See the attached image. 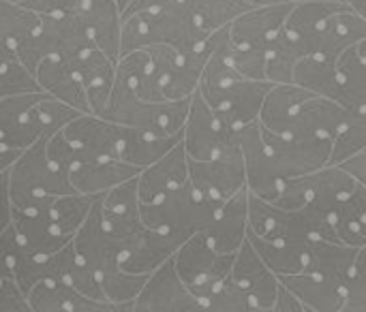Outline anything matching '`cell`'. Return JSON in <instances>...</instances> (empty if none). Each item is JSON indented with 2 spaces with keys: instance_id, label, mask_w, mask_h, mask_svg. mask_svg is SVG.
<instances>
[{
  "instance_id": "36",
  "label": "cell",
  "mask_w": 366,
  "mask_h": 312,
  "mask_svg": "<svg viewBox=\"0 0 366 312\" xmlns=\"http://www.w3.org/2000/svg\"><path fill=\"white\" fill-rule=\"evenodd\" d=\"M195 24L212 34L225 26H229L238 15L253 9L247 0H184Z\"/></svg>"
},
{
  "instance_id": "39",
  "label": "cell",
  "mask_w": 366,
  "mask_h": 312,
  "mask_svg": "<svg viewBox=\"0 0 366 312\" xmlns=\"http://www.w3.org/2000/svg\"><path fill=\"white\" fill-rule=\"evenodd\" d=\"M202 306L204 312H253L249 296L229 276L204 296Z\"/></svg>"
},
{
  "instance_id": "13",
  "label": "cell",
  "mask_w": 366,
  "mask_h": 312,
  "mask_svg": "<svg viewBox=\"0 0 366 312\" xmlns=\"http://www.w3.org/2000/svg\"><path fill=\"white\" fill-rule=\"evenodd\" d=\"M133 312H204V308L182 283L172 257L148 276L133 300Z\"/></svg>"
},
{
  "instance_id": "9",
  "label": "cell",
  "mask_w": 366,
  "mask_h": 312,
  "mask_svg": "<svg viewBox=\"0 0 366 312\" xmlns=\"http://www.w3.org/2000/svg\"><path fill=\"white\" fill-rule=\"evenodd\" d=\"M294 2H277L266 6H253L238 15L229 28L232 49L251 60H266L268 47L285 26V19L292 11Z\"/></svg>"
},
{
  "instance_id": "56",
  "label": "cell",
  "mask_w": 366,
  "mask_h": 312,
  "mask_svg": "<svg viewBox=\"0 0 366 312\" xmlns=\"http://www.w3.org/2000/svg\"><path fill=\"white\" fill-rule=\"evenodd\" d=\"M9 2H17V4H21L24 0H9Z\"/></svg>"
},
{
  "instance_id": "37",
  "label": "cell",
  "mask_w": 366,
  "mask_h": 312,
  "mask_svg": "<svg viewBox=\"0 0 366 312\" xmlns=\"http://www.w3.org/2000/svg\"><path fill=\"white\" fill-rule=\"evenodd\" d=\"M341 103L345 107H366V58L350 47L339 60Z\"/></svg>"
},
{
  "instance_id": "30",
  "label": "cell",
  "mask_w": 366,
  "mask_h": 312,
  "mask_svg": "<svg viewBox=\"0 0 366 312\" xmlns=\"http://www.w3.org/2000/svg\"><path fill=\"white\" fill-rule=\"evenodd\" d=\"M294 84L341 103L339 60H328L322 56L300 58V62L294 69Z\"/></svg>"
},
{
  "instance_id": "32",
  "label": "cell",
  "mask_w": 366,
  "mask_h": 312,
  "mask_svg": "<svg viewBox=\"0 0 366 312\" xmlns=\"http://www.w3.org/2000/svg\"><path fill=\"white\" fill-rule=\"evenodd\" d=\"M305 56L300 41L283 26L266 54V79L272 84H294V69Z\"/></svg>"
},
{
  "instance_id": "55",
  "label": "cell",
  "mask_w": 366,
  "mask_h": 312,
  "mask_svg": "<svg viewBox=\"0 0 366 312\" xmlns=\"http://www.w3.org/2000/svg\"><path fill=\"white\" fill-rule=\"evenodd\" d=\"M129 2H131V0H116V4H118V9H120V13H122V9H124V6H127Z\"/></svg>"
},
{
  "instance_id": "42",
  "label": "cell",
  "mask_w": 366,
  "mask_h": 312,
  "mask_svg": "<svg viewBox=\"0 0 366 312\" xmlns=\"http://www.w3.org/2000/svg\"><path fill=\"white\" fill-rule=\"evenodd\" d=\"M139 210V195H137V178H131L101 195V212L120 216Z\"/></svg>"
},
{
  "instance_id": "54",
  "label": "cell",
  "mask_w": 366,
  "mask_h": 312,
  "mask_svg": "<svg viewBox=\"0 0 366 312\" xmlns=\"http://www.w3.org/2000/svg\"><path fill=\"white\" fill-rule=\"evenodd\" d=\"M290 2H345V0H290Z\"/></svg>"
},
{
  "instance_id": "3",
  "label": "cell",
  "mask_w": 366,
  "mask_h": 312,
  "mask_svg": "<svg viewBox=\"0 0 366 312\" xmlns=\"http://www.w3.org/2000/svg\"><path fill=\"white\" fill-rule=\"evenodd\" d=\"M45 141L47 137L26 148L9 169L11 206L17 210H28L54 197L75 193L69 171L47 156Z\"/></svg>"
},
{
  "instance_id": "8",
  "label": "cell",
  "mask_w": 366,
  "mask_h": 312,
  "mask_svg": "<svg viewBox=\"0 0 366 312\" xmlns=\"http://www.w3.org/2000/svg\"><path fill=\"white\" fill-rule=\"evenodd\" d=\"M182 146L193 161H208L238 146V129L223 120L195 90L182 129Z\"/></svg>"
},
{
  "instance_id": "52",
  "label": "cell",
  "mask_w": 366,
  "mask_h": 312,
  "mask_svg": "<svg viewBox=\"0 0 366 312\" xmlns=\"http://www.w3.org/2000/svg\"><path fill=\"white\" fill-rule=\"evenodd\" d=\"M345 4H347L352 11H356V13L366 21V0H345Z\"/></svg>"
},
{
  "instance_id": "7",
  "label": "cell",
  "mask_w": 366,
  "mask_h": 312,
  "mask_svg": "<svg viewBox=\"0 0 366 312\" xmlns=\"http://www.w3.org/2000/svg\"><path fill=\"white\" fill-rule=\"evenodd\" d=\"M234 257L236 253H219L217 248H212L206 236L197 231L178 246V251L174 253V266L182 283L202 304L204 296L229 276Z\"/></svg>"
},
{
  "instance_id": "29",
  "label": "cell",
  "mask_w": 366,
  "mask_h": 312,
  "mask_svg": "<svg viewBox=\"0 0 366 312\" xmlns=\"http://www.w3.org/2000/svg\"><path fill=\"white\" fill-rule=\"evenodd\" d=\"M180 141H182V133L152 135L146 131L124 126L122 137H120V146H118V158L137 167V169H144V167L152 165L154 161H159L163 154H167Z\"/></svg>"
},
{
  "instance_id": "33",
  "label": "cell",
  "mask_w": 366,
  "mask_h": 312,
  "mask_svg": "<svg viewBox=\"0 0 366 312\" xmlns=\"http://www.w3.org/2000/svg\"><path fill=\"white\" fill-rule=\"evenodd\" d=\"M101 195H84V193H66L60 197H54L49 201V218L51 227L58 236L71 238L77 233V229L88 218L92 206L97 203Z\"/></svg>"
},
{
  "instance_id": "49",
  "label": "cell",
  "mask_w": 366,
  "mask_h": 312,
  "mask_svg": "<svg viewBox=\"0 0 366 312\" xmlns=\"http://www.w3.org/2000/svg\"><path fill=\"white\" fill-rule=\"evenodd\" d=\"M341 167H343L347 173H352V178H354L356 182H360V184H365L366 186V150L354 154V156L347 158L345 163H341Z\"/></svg>"
},
{
  "instance_id": "11",
  "label": "cell",
  "mask_w": 366,
  "mask_h": 312,
  "mask_svg": "<svg viewBox=\"0 0 366 312\" xmlns=\"http://www.w3.org/2000/svg\"><path fill=\"white\" fill-rule=\"evenodd\" d=\"M189 184L195 195L223 203L247 188V173L240 146L225 150L208 161L189 158Z\"/></svg>"
},
{
  "instance_id": "24",
  "label": "cell",
  "mask_w": 366,
  "mask_h": 312,
  "mask_svg": "<svg viewBox=\"0 0 366 312\" xmlns=\"http://www.w3.org/2000/svg\"><path fill=\"white\" fill-rule=\"evenodd\" d=\"M81 21L94 47H99L114 62L120 58L122 19L116 0H84L77 6Z\"/></svg>"
},
{
  "instance_id": "40",
  "label": "cell",
  "mask_w": 366,
  "mask_h": 312,
  "mask_svg": "<svg viewBox=\"0 0 366 312\" xmlns=\"http://www.w3.org/2000/svg\"><path fill=\"white\" fill-rule=\"evenodd\" d=\"M341 312H366V244L360 246L358 257L343 283Z\"/></svg>"
},
{
  "instance_id": "1",
  "label": "cell",
  "mask_w": 366,
  "mask_h": 312,
  "mask_svg": "<svg viewBox=\"0 0 366 312\" xmlns=\"http://www.w3.org/2000/svg\"><path fill=\"white\" fill-rule=\"evenodd\" d=\"M73 246L81 261L97 274L107 302H112L118 312H133V300L150 274H131L122 270L120 246L103 225L101 197L92 206L84 225L73 236Z\"/></svg>"
},
{
  "instance_id": "35",
  "label": "cell",
  "mask_w": 366,
  "mask_h": 312,
  "mask_svg": "<svg viewBox=\"0 0 366 312\" xmlns=\"http://www.w3.org/2000/svg\"><path fill=\"white\" fill-rule=\"evenodd\" d=\"M341 2H296L285 19V30H290L300 45L305 47V54L309 49V43L320 32V28L326 24V19L337 11Z\"/></svg>"
},
{
  "instance_id": "18",
  "label": "cell",
  "mask_w": 366,
  "mask_h": 312,
  "mask_svg": "<svg viewBox=\"0 0 366 312\" xmlns=\"http://www.w3.org/2000/svg\"><path fill=\"white\" fill-rule=\"evenodd\" d=\"M49 201H43L28 210L13 208L11 212V227L15 229L19 246L28 257L34 259L49 257L58 253L62 246H66L69 242H73L71 238H62L54 231L49 218Z\"/></svg>"
},
{
  "instance_id": "14",
  "label": "cell",
  "mask_w": 366,
  "mask_h": 312,
  "mask_svg": "<svg viewBox=\"0 0 366 312\" xmlns=\"http://www.w3.org/2000/svg\"><path fill=\"white\" fill-rule=\"evenodd\" d=\"M124 126L97 114H79L64 129L62 135L75 150L77 163L118 156V146Z\"/></svg>"
},
{
  "instance_id": "47",
  "label": "cell",
  "mask_w": 366,
  "mask_h": 312,
  "mask_svg": "<svg viewBox=\"0 0 366 312\" xmlns=\"http://www.w3.org/2000/svg\"><path fill=\"white\" fill-rule=\"evenodd\" d=\"M11 195H9V169L0 173V233L11 225Z\"/></svg>"
},
{
  "instance_id": "45",
  "label": "cell",
  "mask_w": 366,
  "mask_h": 312,
  "mask_svg": "<svg viewBox=\"0 0 366 312\" xmlns=\"http://www.w3.org/2000/svg\"><path fill=\"white\" fill-rule=\"evenodd\" d=\"M24 6L41 13V15H56V13H69L77 9L75 0H24Z\"/></svg>"
},
{
  "instance_id": "48",
  "label": "cell",
  "mask_w": 366,
  "mask_h": 312,
  "mask_svg": "<svg viewBox=\"0 0 366 312\" xmlns=\"http://www.w3.org/2000/svg\"><path fill=\"white\" fill-rule=\"evenodd\" d=\"M272 312H307L305 304L287 289V287H279L277 293V302H274V311Z\"/></svg>"
},
{
  "instance_id": "38",
  "label": "cell",
  "mask_w": 366,
  "mask_h": 312,
  "mask_svg": "<svg viewBox=\"0 0 366 312\" xmlns=\"http://www.w3.org/2000/svg\"><path fill=\"white\" fill-rule=\"evenodd\" d=\"M41 24V13L9 0H0V39L13 49L30 39Z\"/></svg>"
},
{
  "instance_id": "21",
  "label": "cell",
  "mask_w": 366,
  "mask_h": 312,
  "mask_svg": "<svg viewBox=\"0 0 366 312\" xmlns=\"http://www.w3.org/2000/svg\"><path fill=\"white\" fill-rule=\"evenodd\" d=\"M189 182V156L180 144L163 154L152 165L144 167L137 176V195L142 203H150Z\"/></svg>"
},
{
  "instance_id": "28",
  "label": "cell",
  "mask_w": 366,
  "mask_h": 312,
  "mask_svg": "<svg viewBox=\"0 0 366 312\" xmlns=\"http://www.w3.org/2000/svg\"><path fill=\"white\" fill-rule=\"evenodd\" d=\"M360 246H347L341 242L324 240V238H313L309 242L307 251V266L302 272L320 274L324 278L345 283L356 257H358Z\"/></svg>"
},
{
  "instance_id": "17",
  "label": "cell",
  "mask_w": 366,
  "mask_h": 312,
  "mask_svg": "<svg viewBox=\"0 0 366 312\" xmlns=\"http://www.w3.org/2000/svg\"><path fill=\"white\" fill-rule=\"evenodd\" d=\"M43 96L39 92H26L0 99V141L9 148L24 152L32 144L45 137L36 105Z\"/></svg>"
},
{
  "instance_id": "34",
  "label": "cell",
  "mask_w": 366,
  "mask_h": 312,
  "mask_svg": "<svg viewBox=\"0 0 366 312\" xmlns=\"http://www.w3.org/2000/svg\"><path fill=\"white\" fill-rule=\"evenodd\" d=\"M362 150H366V107H347L332 135L330 165H341Z\"/></svg>"
},
{
  "instance_id": "50",
  "label": "cell",
  "mask_w": 366,
  "mask_h": 312,
  "mask_svg": "<svg viewBox=\"0 0 366 312\" xmlns=\"http://www.w3.org/2000/svg\"><path fill=\"white\" fill-rule=\"evenodd\" d=\"M19 154H21L19 150L9 148L6 144H2V141H0V173H2V171H6V169H11V165L17 161V156H19Z\"/></svg>"
},
{
  "instance_id": "2",
  "label": "cell",
  "mask_w": 366,
  "mask_h": 312,
  "mask_svg": "<svg viewBox=\"0 0 366 312\" xmlns=\"http://www.w3.org/2000/svg\"><path fill=\"white\" fill-rule=\"evenodd\" d=\"M120 19V54L148 45H172L178 51H187L202 45L210 36L195 24L187 9V2H178L154 13H139Z\"/></svg>"
},
{
  "instance_id": "26",
  "label": "cell",
  "mask_w": 366,
  "mask_h": 312,
  "mask_svg": "<svg viewBox=\"0 0 366 312\" xmlns=\"http://www.w3.org/2000/svg\"><path fill=\"white\" fill-rule=\"evenodd\" d=\"M279 283L305 304L307 312H341L343 285L337 281L311 272H298L279 276Z\"/></svg>"
},
{
  "instance_id": "41",
  "label": "cell",
  "mask_w": 366,
  "mask_h": 312,
  "mask_svg": "<svg viewBox=\"0 0 366 312\" xmlns=\"http://www.w3.org/2000/svg\"><path fill=\"white\" fill-rule=\"evenodd\" d=\"M39 90L41 86L36 84V77L21 64L19 58L0 64V99L26 94V92H39Z\"/></svg>"
},
{
  "instance_id": "4",
  "label": "cell",
  "mask_w": 366,
  "mask_h": 312,
  "mask_svg": "<svg viewBox=\"0 0 366 312\" xmlns=\"http://www.w3.org/2000/svg\"><path fill=\"white\" fill-rule=\"evenodd\" d=\"M189 107H191V96L178 101H159V103L144 101L135 94L131 84L116 77L103 118L152 135H176L182 133L184 129Z\"/></svg>"
},
{
  "instance_id": "51",
  "label": "cell",
  "mask_w": 366,
  "mask_h": 312,
  "mask_svg": "<svg viewBox=\"0 0 366 312\" xmlns=\"http://www.w3.org/2000/svg\"><path fill=\"white\" fill-rule=\"evenodd\" d=\"M13 58H17L15 49H13L6 41L0 39V64H4V62H9V60H13Z\"/></svg>"
},
{
  "instance_id": "10",
  "label": "cell",
  "mask_w": 366,
  "mask_h": 312,
  "mask_svg": "<svg viewBox=\"0 0 366 312\" xmlns=\"http://www.w3.org/2000/svg\"><path fill=\"white\" fill-rule=\"evenodd\" d=\"M262 135H264L266 150L274 163V169L283 180L307 176L330 165V152H332L330 137H285V135L270 133L264 126H262Z\"/></svg>"
},
{
  "instance_id": "12",
  "label": "cell",
  "mask_w": 366,
  "mask_h": 312,
  "mask_svg": "<svg viewBox=\"0 0 366 312\" xmlns=\"http://www.w3.org/2000/svg\"><path fill=\"white\" fill-rule=\"evenodd\" d=\"M270 88L272 81L268 79H249L240 75L221 88L197 92L223 120H227L234 129H240L259 120V111Z\"/></svg>"
},
{
  "instance_id": "19",
  "label": "cell",
  "mask_w": 366,
  "mask_h": 312,
  "mask_svg": "<svg viewBox=\"0 0 366 312\" xmlns=\"http://www.w3.org/2000/svg\"><path fill=\"white\" fill-rule=\"evenodd\" d=\"M362 39H366V21L345 2H341L309 43L307 56L341 60V56Z\"/></svg>"
},
{
  "instance_id": "25",
  "label": "cell",
  "mask_w": 366,
  "mask_h": 312,
  "mask_svg": "<svg viewBox=\"0 0 366 312\" xmlns=\"http://www.w3.org/2000/svg\"><path fill=\"white\" fill-rule=\"evenodd\" d=\"M142 169L120 161L118 156L109 158H94V161H84L77 163L75 167L69 169L71 184L77 193L84 195H103L105 191L137 178Z\"/></svg>"
},
{
  "instance_id": "57",
  "label": "cell",
  "mask_w": 366,
  "mask_h": 312,
  "mask_svg": "<svg viewBox=\"0 0 366 312\" xmlns=\"http://www.w3.org/2000/svg\"><path fill=\"white\" fill-rule=\"evenodd\" d=\"M75 2H77V6H79V2H84V0H75Z\"/></svg>"
},
{
  "instance_id": "27",
  "label": "cell",
  "mask_w": 366,
  "mask_h": 312,
  "mask_svg": "<svg viewBox=\"0 0 366 312\" xmlns=\"http://www.w3.org/2000/svg\"><path fill=\"white\" fill-rule=\"evenodd\" d=\"M77 69L81 75V84L86 88L90 114L103 116L116 79V62L109 56H105L99 47H90L77 58Z\"/></svg>"
},
{
  "instance_id": "20",
  "label": "cell",
  "mask_w": 366,
  "mask_h": 312,
  "mask_svg": "<svg viewBox=\"0 0 366 312\" xmlns=\"http://www.w3.org/2000/svg\"><path fill=\"white\" fill-rule=\"evenodd\" d=\"M34 77L41 90L49 96L71 105L81 114H90L86 88L77 69V58H45L34 69Z\"/></svg>"
},
{
  "instance_id": "23",
  "label": "cell",
  "mask_w": 366,
  "mask_h": 312,
  "mask_svg": "<svg viewBox=\"0 0 366 312\" xmlns=\"http://www.w3.org/2000/svg\"><path fill=\"white\" fill-rule=\"evenodd\" d=\"M30 312H118L109 302L86 298L62 281H41L26 293Z\"/></svg>"
},
{
  "instance_id": "53",
  "label": "cell",
  "mask_w": 366,
  "mask_h": 312,
  "mask_svg": "<svg viewBox=\"0 0 366 312\" xmlns=\"http://www.w3.org/2000/svg\"><path fill=\"white\" fill-rule=\"evenodd\" d=\"M251 6H266V4H277V2H285V0H247Z\"/></svg>"
},
{
  "instance_id": "15",
  "label": "cell",
  "mask_w": 366,
  "mask_h": 312,
  "mask_svg": "<svg viewBox=\"0 0 366 312\" xmlns=\"http://www.w3.org/2000/svg\"><path fill=\"white\" fill-rule=\"evenodd\" d=\"M238 146H240L242 161H244L249 193L259 199L274 201L285 180L277 173L274 163L266 150L259 120L238 129Z\"/></svg>"
},
{
  "instance_id": "46",
  "label": "cell",
  "mask_w": 366,
  "mask_h": 312,
  "mask_svg": "<svg viewBox=\"0 0 366 312\" xmlns=\"http://www.w3.org/2000/svg\"><path fill=\"white\" fill-rule=\"evenodd\" d=\"M178 2H184V0H131L120 17H129V15H139V13H154V11H161V9H167L172 4H178Z\"/></svg>"
},
{
  "instance_id": "22",
  "label": "cell",
  "mask_w": 366,
  "mask_h": 312,
  "mask_svg": "<svg viewBox=\"0 0 366 312\" xmlns=\"http://www.w3.org/2000/svg\"><path fill=\"white\" fill-rule=\"evenodd\" d=\"M249 231V188L238 191L221 203L214 218L202 231L212 248L219 253H236L247 240Z\"/></svg>"
},
{
  "instance_id": "16",
  "label": "cell",
  "mask_w": 366,
  "mask_h": 312,
  "mask_svg": "<svg viewBox=\"0 0 366 312\" xmlns=\"http://www.w3.org/2000/svg\"><path fill=\"white\" fill-rule=\"evenodd\" d=\"M229 278L249 296L253 312H272L277 293H279V276L262 261L257 251L249 240L236 251Z\"/></svg>"
},
{
  "instance_id": "31",
  "label": "cell",
  "mask_w": 366,
  "mask_h": 312,
  "mask_svg": "<svg viewBox=\"0 0 366 312\" xmlns=\"http://www.w3.org/2000/svg\"><path fill=\"white\" fill-rule=\"evenodd\" d=\"M247 240L253 244V248L257 251V255L262 257V261L277 276L298 274L307 266V251H309V242H309H302V244H294V242H272V240L257 238V236H253L249 231H247Z\"/></svg>"
},
{
  "instance_id": "6",
  "label": "cell",
  "mask_w": 366,
  "mask_h": 312,
  "mask_svg": "<svg viewBox=\"0 0 366 312\" xmlns=\"http://www.w3.org/2000/svg\"><path fill=\"white\" fill-rule=\"evenodd\" d=\"M94 47L79 11L41 15L36 32L15 47L21 64L34 75V69L45 58H79L86 49Z\"/></svg>"
},
{
  "instance_id": "5",
  "label": "cell",
  "mask_w": 366,
  "mask_h": 312,
  "mask_svg": "<svg viewBox=\"0 0 366 312\" xmlns=\"http://www.w3.org/2000/svg\"><path fill=\"white\" fill-rule=\"evenodd\" d=\"M219 208L221 203L195 195V191L187 182L184 186L150 203L139 201V216L146 227L187 240L193 233L204 231Z\"/></svg>"
},
{
  "instance_id": "43",
  "label": "cell",
  "mask_w": 366,
  "mask_h": 312,
  "mask_svg": "<svg viewBox=\"0 0 366 312\" xmlns=\"http://www.w3.org/2000/svg\"><path fill=\"white\" fill-rule=\"evenodd\" d=\"M0 312H30L28 300L15 283V276L0 281Z\"/></svg>"
},
{
  "instance_id": "44",
  "label": "cell",
  "mask_w": 366,
  "mask_h": 312,
  "mask_svg": "<svg viewBox=\"0 0 366 312\" xmlns=\"http://www.w3.org/2000/svg\"><path fill=\"white\" fill-rule=\"evenodd\" d=\"M19 251H21V246L17 242L15 229L9 225L0 233V281L13 276V263H15V257L19 255Z\"/></svg>"
}]
</instances>
